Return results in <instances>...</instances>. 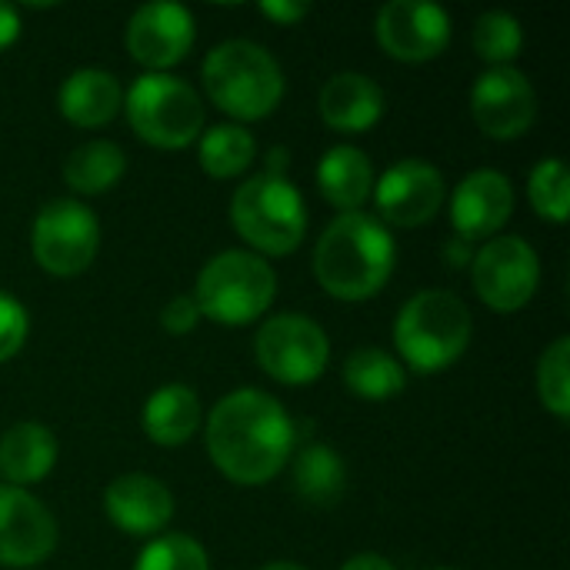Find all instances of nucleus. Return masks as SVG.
<instances>
[{
	"label": "nucleus",
	"instance_id": "423d86ee",
	"mask_svg": "<svg viewBox=\"0 0 570 570\" xmlns=\"http://www.w3.org/2000/svg\"><path fill=\"white\" fill-rule=\"evenodd\" d=\"M277 294L274 267L254 250H224L207 261L190 294L200 317L227 327H244L257 321Z\"/></svg>",
	"mask_w": 570,
	"mask_h": 570
},
{
	"label": "nucleus",
	"instance_id": "4be33fe9",
	"mask_svg": "<svg viewBox=\"0 0 570 570\" xmlns=\"http://www.w3.org/2000/svg\"><path fill=\"white\" fill-rule=\"evenodd\" d=\"M144 431L160 448L187 444L200 428V397L187 384H164L144 404Z\"/></svg>",
	"mask_w": 570,
	"mask_h": 570
},
{
	"label": "nucleus",
	"instance_id": "c9c22d12",
	"mask_svg": "<svg viewBox=\"0 0 570 570\" xmlns=\"http://www.w3.org/2000/svg\"><path fill=\"white\" fill-rule=\"evenodd\" d=\"M341 570H397L391 561H384L381 554H357V558H351L347 564Z\"/></svg>",
	"mask_w": 570,
	"mask_h": 570
},
{
	"label": "nucleus",
	"instance_id": "7c9ffc66",
	"mask_svg": "<svg viewBox=\"0 0 570 570\" xmlns=\"http://www.w3.org/2000/svg\"><path fill=\"white\" fill-rule=\"evenodd\" d=\"M27 327H30V321H27L23 304L17 297H10V294L0 291V364L10 361L23 347Z\"/></svg>",
	"mask_w": 570,
	"mask_h": 570
},
{
	"label": "nucleus",
	"instance_id": "f3484780",
	"mask_svg": "<svg viewBox=\"0 0 570 570\" xmlns=\"http://www.w3.org/2000/svg\"><path fill=\"white\" fill-rule=\"evenodd\" d=\"M107 518L130 538L160 534L174 518V494L150 474H124L104 494Z\"/></svg>",
	"mask_w": 570,
	"mask_h": 570
},
{
	"label": "nucleus",
	"instance_id": "393cba45",
	"mask_svg": "<svg viewBox=\"0 0 570 570\" xmlns=\"http://www.w3.org/2000/svg\"><path fill=\"white\" fill-rule=\"evenodd\" d=\"M344 384L361 401H391L404 391L407 371L381 347H361L344 364Z\"/></svg>",
	"mask_w": 570,
	"mask_h": 570
},
{
	"label": "nucleus",
	"instance_id": "ddd939ff",
	"mask_svg": "<svg viewBox=\"0 0 570 570\" xmlns=\"http://www.w3.org/2000/svg\"><path fill=\"white\" fill-rule=\"evenodd\" d=\"M57 548L53 514L23 488L0 484V568H33Z\"/></svg>",
	"mask_w": 570,
	"mask_h": 570
},
{
	"label": "nucleus",
	"instance_id": "dca6fc26",
	"mask_svg": "<svg viewBox=\"0 0 570 570\" xmlns=\"http://www.w3.org/2000/svg\"><path fill=\"white\" fill-rule=\"evenodd\" d=\"M514 210V187L501 170L468 174L451 197V224L461 240H481L498 234Z\"/></svg>",
	"mask_w": 570,
	"mask_h": 570
},
{
	"label": "nucleus",
	"instance_id": "6ab92c4d",
	"mask_svg": "<svg viewBox=\"0 0 570 570\" xmlns=\"http://www.w3.org/2000/svg\"><path fill=\"white\" fill-rule=\"evenodd\" d=\"M60 114L77 127H104L124 107V90L110 70L80 67L57 90Z\"/></svg>",
	"mask_w": 570,
	"mask_h": 570
},
{
	"label": "nucleus",
	"instance_id": "f704fd0d",
	"mask_svg": "<svg viewBox=\"0 0 570 570\" xmlns=\"http://www.w3.org/2000/svg\"><path fill=\"white\" fill-rule=\"evenodd\" d=\"M444 257H448V264H451V267H464V264H471V261H474L471 244H468V240H461V237H454V240L444 247Z\"/></svg>",
	"mask_w": 570,
	"mask_h": 570
},
{
	"label": "nucleus",
	"instance_id": "72a5a7b5",
	"mask_svg": "<svg viewBox=\"0 0 570 570\" xmlns=\"http://www.w3.org/2000/svg\"><path fill=\"white\" fill-rule=\"evenodd\" d=\"M20 33V13L10 3H0V50L10 47Z\"/></svg>",
	"mask_w": 570,
	"mask_h": 570
},
{
	"label": "nucleus",
	"instance_id": "f257e3e1",
	"mask_svg": "<svg viewBox=\"0 0 570 570\" xmlns=\"http://www.w3.org/2000/svg\"><path fill=\"white\" fill-rule=\"evenodd\" d=\"M294 421L264 391L240 387L217 401L207 417V451L224 478L234 484L261 488L294 454Z\"/></svg>",
	"mask_w": 570,
	"mask_h": 570
},
{
	"label": "nucleus",
	"instance_id": "a211bd4d",
	"mask_svg": "<svg viewBox=\"0 0 570 570\" xmlns=\"http://www.w3.org/2000/svg\"><path fill=\"white\" fill-rule=\"evenodd\" d=\"M321 117L327 127L341 134H361L371 130L384 114V94L367 73L344 70L331 77L321 90Z\"/></svg>",
	"mask_w": 570,
	"mask_h": 570
},
{
	"label": "nucleus",
	"instance_id": "a878e982",
	"mask_svg": "<svg viewBox=\"0 0 570 570\" xmlns=\"http://www.w3.org/2000/svg\"><path fill=\"white\" fill-rule=\"evenodd\" d=\"M200 167L224 180V177H237L250 167L257 144L254 137L240 127V124H217L207 134H200Z\"/></svg>",
	"mask_w": 570,
	"mask_h": 570
},
{
	"label": "nucleus",
	"instance_id": "c85d7f7f",
	"mask_svg": "<svg viewBox=\"0 0 570 570\" xmlns=\"http://www.w3.org/2000/svg\"><path fill=\"white\" fill-rule=\"evenodd\" d=\"M538 394L544 407L568 421L570 414V337H558L538 361Z\"/></svg>",
	"mask_w": 570,
	"mask_h": 570
},
{
	"label": "nucleus",
	"instance_id": "4c0bfd02",
	"mask_svg": "<svg viewBox=\"0 0 570 570\" xmlns=\"http://www.w3.org/2000/svg\"><path fill=\"white\" fill-rule=\"evenodd\" d=\"M434 570H451V568H434Z\"/></svg>",
	"mask_w": 570,
	"mask_h": 570
},
{
	"label": "nucleus",
	"instance_id": "39448f33",
	"mask_svg": "<svg viewBox=\"0 0 570 570\" xmlns=\"http://www.w3.org/2000/svg\"><path fill=\"white\" fill-rule=\"evenodd\" d=\"M204 87L224 114L261 120L284 97V70L261 43L224 40L204 60Z\"/></svg>",
	"mask_w": 570,
	"mask_h": 570
},
{
	"label": "nucleus",
	"instance_id": "c756f323",
	"mask_svg": "<svg viewBox=\"0 0 570 570\" xmlns=\"http://www.w3.org/2000/svg\"><path fill=\"white\" fill-rule=\"evenodd\" d=\"M134 570H210L207 551L187 534L154 538L140 554Z\"/></svg>",
	"mask_w": 570,
	"mask_h": 570
},
{
	"label": "nucleus",
	"instance_id": "cd10ccee",
	"mask_svg": "<svg viewBox=\"0 0 570 570\" xmlns=\"http://www.w3.org/2000/svg\"><path fill=\"white\" fill-rule=\"evenodd\" d=\"M528 194H531V204L534 210L551 220V224H564L570 210V180L568 167L561 157H548L541 160L534 170H531V180H528Z\"/></svg>",
	"mask_w": 570,
	"mask_h": 570
},
{
	"label": "nucleus",
	"instance_id": "4468645a",
	"mask_svg": "<svg viewBox=\"0 0 570 570\" xmlns=\"http://www.w3.org/2000/svg\"><path fill=\"white\" fill-rule=\"evenodd\" d=\"M377 214L394 227H421L444 204V177L424 160H397L374 184Z\"/></svg>",
	"mask_w": 570,
	"mask_h": 570
},
{
	"label": "nucleus",
	"instance_id": "5701e85b",
	"mask_svg": "<svg viewBox=\"0 0 570 570\" xmlns=\"http://www.w3.org/2000/svg\"><path fill=\"white\" fill-rule=\"evenodd\" d=\"M347 468L327 444H304L294 454V491L314 508H334L344 498Z\"/></svg>",
	"mask_w": 570,
	"mask_h": 570
},
{
	"label": "nucleus",
	"instance_id": "1a4fd4ad",
	"mask_svg": "<svg viewBox=\"0 0 570 570\" xmlns=\"http://www.w3.org/2000/svg\"><path fill=\"white\" fill-rule=\"evenodd\" d=\"M257 361L261 367L291 387L301 384H314L331 357V341L321 331V324H314L304 314H277L271 317L261 331H257Z\"/></svg>",
	"mask_w": 570,
	"mask_h": 570
},
{
	"label": "nucleus",
	"instance_id": "9b49d317",
	"mask_svg": "<svg viewBox=\"0 0 570 570\" xmlns=\"http://www.w3.org/2000/svg\"><path fill=\"white\" fill-rule=\"evenodd\" d=\"M374 33L394 60L424 63L444 53L451 40V17L444 7L428 0H391L377 10Z\"/></svg>",
	"mask_w": 570,
	"mask_h": 570
},
{
	"label": "nucleus",
	"instance_id": "7ed1b4c3",
	"mask_svg": "<svg viewBox=\"0 0 570 570\" xmlns=\"http://www.w3.org/2000/svg\"><path fill=\"white\" fill-rule=\"evenodd\" d=\"M237 234L261 254H291L304 240L307 207L301 190L287 180V150L267 154V170L244 180L230 200Z\"/></svg>",
	"mask_w": 570,
	"mask_h": 570
},
{
	"label": "nucleus",
	"instance_id": "0eeeda50",
	"mask_svg": "<svg viewBox=\"0 0 570 570\" xmlns=\"http://www.w3.org/2000/svg\"><path fill=\"white\" fill-rule=\"evenodd\" d=\"M127 117L140 140L180 150L200 137L204 104L197 90L170 73H144L127 90Z\"/></svg>",
	"mask_w": 570,
	"mask_h": 570
},
{
	"label": "nucleus",
	"instance_id": "473e14b6",
	"mask_svg": "<svg viewBox=\"0 0 570 570\" xmlns=\"http://www.w3.org/2000/svg\"><path fill=\"white\" fill-rule=\"evenodd\" d=\"M307 3H301V0H267V3H261V13L264 17H271V20H277V23H297V20H304L307 17Z\"/></svg>",
	"mask_w": 570,
	"mask_h": 570
},
{
	"label": "nucleus",
	"instance_id": "f8f14e48",
	"mask_svg": "<svg viewBox=\"0 0 570 570\" xmlns=\"http://www.w3.org/2000/svg\"><path fill=\"white\" fill-rule=\"evenodd\" d=\"M471 114L494 140H514L531 130L538 117V90L518 67H491L471 90Z\"/></svg>",
	"mask_w": 570,
	"mask_h": 570
},
{
	"label": "nucleus",
	"instance_id": "20e7f679",
	"mask_svg": "<svg viewBox=\"0 0 570 570\" xmlns=\"http://www.w3.org/2000/svg\"><path fill=\"white\" fill-rule=\"evenodd\" d=\"M471 331V311L458 294L421 291L401 307L394 321V344L417 374H438L468 351Z\"/></svg>",
	"mask_w": 570,
	"mask_h": 570
},
{
	"label": "nucleus",
	"instance_id": "e433bc0d",
	"mask_svg": "<svg viewBox=\"0 0 570 570\" xmlns=\"http://www.w3.org/2000/svg\"><path fill=\"white\" fill-rule=\"evenodd\" d=\"M261 570H304L301 564H291V561H274V564H267V568Z\"/></svg>",
	"mask_w": 570,
	"mask_h": 570
},
{
	"label": "nucleus",
	"instance_id": "412c9836",
	"mask_svg": "<svg viewBox=\"0 0 570 570\" xmlns=\"http://www.w3.org/2000/svg\"><path fill=\"white\" fill-rule=\"evenodd\" d=\"M317 187L327 204H334L344 214H357L374 190V167L364 150L337 144L317 164Z\"/></svg>",
	"mask_w": 570,
	"mask_h": 570
},
{
	"label": "nucleus",
	"instance_id": "9d476101",
	"mask_svg": "<svg viewBox=\"0 0 570 570\" xmlns=\"http://www.w3.org/2000/svg\"><path fill=\"white\" fill-rule=\"evenodd\" d=\"M471 277L478 297L491 311L511 314L534 297L541 281V261L524 237H494L474 254Z\"/></svg>",
	"mask_w": 570,
	"mask_h": 570
},
{
	"label": "nucleus",
	"instance_id": "b1692460",
	"mask_svg": "<svg viewBox=\"0 0 570 570\" xmlns=\"http://www.w3.org/2000/svg\"><path fill=\"white\" fill-rule=\"evenodd\" d=\"M127 170V157L110 140H87L73 147L63 160V180L77 194H104Z\"/></svg>",
	"mask_w": 570,
	"mask_h": 570
},
{
	"label": "nucleus",
	"instance_id": "aec40b11",
	"mask_svg": "<svg viewBox=\"0 0 570 570\" xmlns=\"http://www.w3.org/2000/svg\"><path fill=\"white\" fill-rule=\"evenodd\" d=\"M57 464V438L37 424L23 421L13 424L0 438V474L10 481V488H27L43 481Z\"/></svg>",
	"mask_w": 570,
	"mask_h": 570
},
{
	"label": "nucleus",
	"instance_id": "2eb2a0df",
	"mask_svg": "<svg viewBox=\"0 0 570 570\" xmlns=\"http://www.w3.org/2000/svg\"><path fill=\"white\" fill-rule=\"evenodd\" d=\"M194 43V17L187 7L157 0L134 10L127 23V50L137 63L150 67V73H164L180 63Z\"/></svg>",
	"mask_w": 570,
	"mask_h": 570
},
{
	"label": "nucleus",
	"instance_id": "bb28decb",
	"mask_svg": "<svg viewBox=\"0 0 570 570\" xmlns=\"http://www.w3.org/2000/svg\"><path fill=\"white\" fill-rule=\"evenodd\" d=\"M521 47H524V27L518 17H511L504 10H488L478 17L474 50L481 60H488L491 67H511V60L521 53Z\"/></svg>",
	"mask_w": 570,
	"mask_h": 570
},
{
	"label": "nucleus",
	"instance_id": "2f4dec72",
	"mask_svg": "<svg viewBox=\"0 0 570 570\" xmlns=\"http://www.w3.org/2000/svg\"><path fill=\"white\" fill-rule=\"evenodd\" d=\"M197 321H200V311H197V304H194L190 294L174 297V301L160 311V327H164L167 334H190V331L197 327Z\"/></svg>",
	"mask_w": 570,
	"mask_h": 570
},
{
	"label": "nucleus",
	"instance_id": "6e6552de",
	"mask_svg": "<svg viewBox=\"0 0 570 570\" xmlns=\"http://www.w3.org/2000/svg\"><path fill=\"white\" fill-rule=\"evenodd\" d=\"M30 247L47 274L73 277L94 264L100 247V224L90 214V207H83L80 200L70 197L50 200L33 220Z\"/></svg>",
	"mask_w": 570,
	"mask_h": 570
},
{
	"label": "nucleus",
	"instance_id": "f03ea898",
	"mask_svg": "<svg viewBox=\"0 0 570 570\" xmlns=\"http://www.w3.org/2000/svg\"><path fill=\"white\" fill-rule=\"evenodd\" d=\"M397 250L391 230L371 214H341L314 247V274L337 301L374 297L394 271Z\"/></svg>",
	"mask_w": 570,
	"mask_h": 570
}]
</instances>
